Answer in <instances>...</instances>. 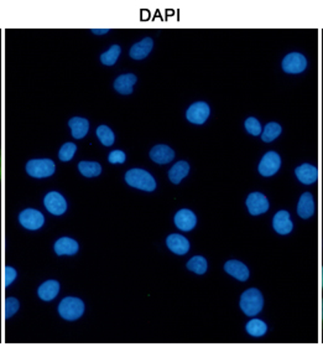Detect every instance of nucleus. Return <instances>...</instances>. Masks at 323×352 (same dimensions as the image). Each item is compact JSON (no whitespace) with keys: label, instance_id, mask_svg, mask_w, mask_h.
<instances>
[{"label":"nucleus","instance_id":"9d476101","mask_svg":"<svg viewBox=\"0 0 323 352\" xmlns=\"http://www.w3.org/2000/svg\"><path fill=\"white\" fill-rule=\"evenodd\" d=\"M44 205L50 214L61 216L67 210V201L58 191H52L45 196Z\"/></svg>","mask_w":323,"mask_h":352},{"label":"nucleus","instance_id":"f8f14e48","mask_svg":"<svg viewBox=\"0 0 323 352\" xmlns=\"http://www.w3.org/2000/svg\"><path fill=\"white\" fill-rule=\"evenodd\" d=\"M175 226L184 232H190L197 225V216L193 211L189 208L178 210L174 217Z\"/></svg>","mask_w":323,"mask_h":352},{"label":"nucleus","instance_id":"aec40b11","mask_svg":"<svg viewBox=\"0 0 323 352\" xmlns=\"http://www.w3.org/2000/svg\"><path fill=\"white\" fill-rule=\"evenodd\" d=\"M154 47V40L152 38H144L139 43L134 44L129 51V55L133 60H144L149 56Z\"/></svg>","mask_w":323,"mask_h":352},{"label":"nucleus","instance_id":"393cba45","mask_svg":"<svg viewBox=\"0 0 323 352\" xmlns=\"http://www.w3.org/2000/svg\"><path fill=\"white\" fill-rule=\"evenodd\" d=\"M281 133H283V126H280L279 123L269 122L264 126V131L261 133V140L264 143H272L274 140L279 138Z\"/></svg>","mask_w":323,"mask_h":352},{"label":"nucleus","instance_id":"423d86ee","mask_svg":"<svg viewBox=\"0 0 323 352\" xmlns=\"http://www.w3.org/2000/svg\"><path fill=\"white\" fill-rule=\"evenodd\" d=\"M281 69L289 75L302 74L304 69H307V58L300 52H290L284 57L281 63Z\"/></svg>","mask_w":323,"mask_h":352},{"label":"nucleus","instance_id":"bb28decb","mask_svg":"<svg viewBox=\"0 0 323 352\" xmlns=\"http://www.w3.org/2000/svg\"><path fill=\"white\" fill-rule=\"evenodd\" d=\"M78 170L86 177H95L101 175V165L95 162H81L78 164Z\"/></svg>","mask_w":323,"mask_h":352},{"label":"nucleus","instance_id":"f257e3e1","mask_svg":"<svg viewBox=\"0 0 323 352\" xmlns=\"http://www.w3.org/2000/svg\"><path fill=\"white\" fill-rule=\"evenodd\" d=\"M264 296L258 288H249L241 293L239 308L247 316L254 318L259 315L264 309Z\"/></svg>","mask_w":323,"mask_h":352},{"label":"nucleus","instance_id":"c756f323","mask_svg":"<svg viewBox=\"0 0 323 352\" xmlns=\"http://www.w3.org/2000/svg\"><path fill=\"white\" fill-rule=\"evenodd\" d=\"M244 128L253 137L261 135V133H263V128H261L259 120L255 118V117H248L246 122H244Z\"/></svg>","mask_w":323,"mask_h":352},{"label":"nucleus","instance_id":"2eb2a0df","mask_svg":"<svg viewBox=\"0 0 323 352\" xmlns=\"http://www.w3.org/2000/svg\"><path fill=\"white\" fill-rule=\"evenodd\" d=\"M295 175L298 182L304 185H313L318 182V169L316 165L304 163L295 169Z\"/></svg>","mask_w":323,"mask_h":352},{"label":"nucleus","instance_id":"4c0bfd02","mask_svg":"<svg viewBox=\"0 0 323 352\" xmlns=\"http://www.w3.org/2000/svg\"><path fill=\"white\" fill-rule=\"evenodd\" d=\"M0 180H1V168H0Z\"/></svg>","mask_w":323,"mask_h":352},{"label":"nucleus","instance_id":"f704fd0d","mask_svg":"<svg viewBox=\"0 0 323 352\" xmlns=\"http://www.w3.org/2000/svg\"><path fill=\"white\" fill-rule=\"evenodd\" d=\"M92 32H95V34H98V35H103V34H107V32H110V30H109V29H99V30H98V29H93Z\"/></svg>","mask_w":323,"mask_h":352},{"label":"nucleus","instance_id":"e433bc0d","mask_svg":"<svg viewBox=\"0 0 323 352\" xmlns=\"http://www.w3.org/2000/svg\"><path fill=\"white\" fill-rule=\"evenodd\" d=\"M321 289L323 292V265L322 268H321Z\"/></svg>","mask_w":323,"mask_h":352},{"label":"nucleus","instance_id":"f03ea898","mask_svg":"<svg viewBox=\"0 0 323 352\" xmlns=\"http://www.w3.org/2000/svg\"><path fill=\"white\" fill-rule=\"evenodd\" d=\"M125 182L129 186H132L134 189L143 190L152 192L156 189V180L154 179V176L144 169H130L125 173Z\"/></svg>","mask_w":323,"mask_h":352},{"label":"nucleus","instance_id":"6e6552de","mask_svg":"<svg viewBox=\"0 0 323 352\" xmlns=\"http://www.w3.org/2000/svg\"><path fill=\"white\" fill-rule=\"evenodd\" d=\"M246 205H247L248 212L252 216H260V214H266L270 208V204H269L267 197L259 191L250 192L248 195L247 200H246Z\"/></svg>","mask_w":323,"mask_h":352},{"label":"nucleus","instance_id":"b1692460","mask_svg":"<svg viewBox=\"0 0 323 352\" xmlns=\"http://www.w3.org/2000/svg\"><path fill=\"white\" fill-rule=\"evenodd\" d=\"M246 331L252 338H263L267 333V325H266L265 321L254 318L246 324Z\"/></svg>","mask_w":323,"mask_h":352},{"label":"nucleus","instance_id":"7ed1b4c3","mask_svg":"<svg viewBox=\"0 0 323 352\" xmlns=\"http://www.w3.org/2000/svg\"><path fill=\"white\" fill-rule=\"evenodd\" d=\"M58 313L64 320H77L84 313V302L80 298L67 296L58 305Z\"/></svg>","mask_w":323,"mask_h":352},{"label":"nucleus","instance_id":"72a5a7b5","mask_svg":"<svg viewBox=\"0 0 323 352\" xmlns=\"http://www.w3.org/2000/svg\"><path fill=\"white\" fill-rule=\"evenodd\" d=\"M4 282H5V287H10L12 284H13L14 280H15V278L18 276V273L15 271V268L13 267H10V265H8L5 267V270H4Z\"/></svg>","mask_w":323,"mask_h":352},{"label":"nucleus","instance_id":"dca6fc26","mask_svg":"<svg viewBox=\"0 0 323 352\" xmlns=\"http://www.w3.org/2000/svg\"><path fill=\"white\" fill-rule=\"evenodd\" d=\"M166 245L167 248L175 253L176 256H184L190 251V241L186 239L182 234L178 233H171L166 239Z\"/></svg>","mask_w":323,"mask_h":352},{"label":"nucleus","instance_id":"1a4fd4ad","mask_svg":"<svg viewBox=\"0 0 323 352\" xmlns=\"http://www.w3.org/2000/svg\"><path fill=\"white\" fill-rule=\"evenodd\" d=\"M19 221L20 225L26 230L36 231L44 226L45 217L44 214L35 208H26L19 214Z\"/></svg>","mask_w":323,"mask_h":352},{"label":"nucleus","instance_id":"7c9ffc66","mask_svg":"<svg viewBox=\"0 0 323 352\" xmlns=\"http://www.w3.org/2000/svg\"><path fill=\"white\" fill-rule=\"evenodd\" d=\"M77 151V145L75 143H66L61 146L58 157L61 162H70L75 157Z\"/></svg>","mask_w":323,"mask_h":352},{"label":"nucleus","instance_id":"20e7f679","mask_svg":"<svg viewBox=\"0 0 323 352\" xmlns=\"http://www.w3.org/2000/svg\"><path fill=\"white\" fill-rule=\"evenodd\" d=\"M56 165L51 159H32L26 164V173L32 177L44 179L53 175Z\"/></svg>","mask_w":323,"mask_h":352},{"label":"nucleus","instance_id":"c85d7f7f","mask_svg":"<svg viewBox=\"0 0 323 352\" xmlns=\"http://www.w3.org/2000/svg\"><path fill=\"white\" fill-rule=\"evenodd\" d=\"M97 137L104 146H110L115 143V137L113 131L107 126H99L97 128Z\"/></svg>","mask_w":323,"mask_h":352},{"label":"nucleus","instance_id":"a211bd4d","mask_svg":"<svg viewBox=\"0 0 323 352\" xmlns=\"http://www.w3.org/2000/svg\"><path fill=\"white\" fill-rule=\"evenodd\" d=\"M138 81V77L134 74H125V75L117 77L115 81V89L121 95L129 96L133 94L134 85Z\"/></svg>","mask_w":323,"mask_h":352},{"label":"nucleus","instance_id":"5701e85b","mask_svg":"<svg viewBox=\"0 0 323 352\" xmlns=\"http://www.w3.org/2000/svg\"><path fill=\"white\" fill-rule=\"evenodd\" d=\"M189 173H190V164L184 160H180L172 166L171 169L169 170V179L172 184L178 185L186 176L189 175Z\"/></svg>","mask_w":323,"mask_h":352},{"label":"nucleus","instance_id":"4468645a","mask_svg":"<svg viewBox=\"0 0 323 352\" xmlns=\"http://www.w3.org/2000/svg\"><path fill=\"white\" fill-rule=\"evenodd\" d=\"M298 214L302 220H309L316 214V201L309 191L300 196L298 202Z\"/></svg>","mask_w":323,"mask_h":352},{"label":"nucleus","instance_id":"4be33fe9","mask_svg":"<svg viewBox=\"0 0 323 352\" xmlns=\"http://www.w3.org/2000/svg\"><path fill=\"white\" fill-rule=\"evenodd\" d=\"M69 126L75 139H82L87 135L89 131V120L83 117H73L69 122Z\"/></svg>","mask_w":323,"mask_h":352},{"label":"nucleus","instance_id":"6ab92c4d","mask_svg":"<svg viewBox=\"0 0 323 352\" xmlns=\"http://www.w3.org/2000/svg\"><path fill=\"white\" fill-rule=\"evenodd\" d=\"M78 248L80 245L77 241L70 237H61L53 245V250L58 256H75L78 252Z\"/></svg>","mask_w":323,"mask_h":352},{"label":"nucleus","instance_id":"c9c22d12","mask_svg":"<svg viewBox=\"0 0 323 352\" xmlns=\"http://www.w3.org/2000/svg\"><path fill=\"white\" fill-rule=\"evenodd\" d=\"M321 321H322V329H323V298H322V302H321Z\"/></svg>","mask_w":323,"mask_h":352},{"label":"nucleus","instance_id":"a878e982","mask_svg":"<svg viewBox=\"0 0 323 352\" xmlns=\"http://www.w3.org/2000/svg\"><path fill=\"white\" fill-rule=\"evenodd\" d=\"M186 268L190 272H193L197 276H203L208 270V262L203 256H195L187 262Z\"/></svg>","mask_w":323,"mask_h":352},{"label":"nucleus","instance_id":"2f4dec72","mask_svg":"<svg viewBox=\"0 0 323 352\" xmlns=\"http://www.w3.org/2000/svg\"><path fill=\"white\" fill-rule=\"evenodd\" d=\"M20 302L16 298H7L5 299V319H10L12 316L16 314V311L19 310Z\"/></svg>","mask_w":323,"mask_h":352},{"label":"nucleus","instance_id":"f3484780","mask_svg":"<svg viewBox=\"0 0 323 352\" xmlns=\"http://www.w3.org/2000/svg\"><path fill=\"white\" fill-rule=\"evenodd\" d=\"M150 159L154 163L165 165V164L171 163L172 160L175 159V151L169 145H155L150 151Z\"/></svg>","mask_w":323,"mask_h":352},{"label":"nucleus","instance_id":"cd10ccee","mask_svg":"<svg viewBox=\"0 0 323 352\" xmlns=\"http://www.w3.org/2000/svg\"><path fill=\"white\" fill-rule=\"evenodd\" d=\"M121 47L119 45H113L109 50L101 55V63L106 66H113L121 56Z\"/></svg>","mask_w":323,"mask_h":352},{"label":"nucleus","instance_id":"9b49d317","mask_svg":"<svg viewBox=\"0 0 323 352\" xmlns=\"http://www.w3.org/2000/svg\"><path fill=\"white\" fill-rule=\"evenodd\" d=\"M223 268L227 274L239 282H247L250 277V271H249L247 264L243 263L238 259H229L224 263Z\"/></svg>","mask_w":323,"mask_h":352},{"label":"nucleus","instance_id":"39448f33","mask_svg":"<svg viewBox=\"0 0 323 352\" xmlns=\"http://www.w3.org/2000/svg\"><path fill=\"white\" fill-rule=\"evenodd\" d=\"M281 168V157L276 151H270L265 153L259 165H258V171L263 177H272L275 175Z\"/></svg>","mask_w":323,"mask_h":352},{"label":"nucleus","instance_id":"473e14b6","mask_svg":"<svg viewBox=\"0 0 323 352\" xmlns=\"http://www.w3.org/2000/svg\"><path fill=\"white\" fill-rule=\"evenodd\" d=\"M127 160L125 153L121 151H113L108 155V162L110 164H123Z\"/></svg>","mask_w":323,"mask_h":352},{"label":"nucleus","instance_id":"ddd939ff","mask_svg":"<svg viewBox=\"0 0 323 352\" xmlns=\"http://www.w3.org/2000/svg\"><path fill=\"white\" fill-rule=\"evenodd\" d=\"M273 228L280 236H287L294 230V222L290 217V212L286 210L278 211L273 219Z\"/></svg>","mask_w":323,"mask_h":352},{"label":"nucleus","instance_id":"412c9836","mask_svg":"<svg viewBox=\"0 0 323 352\" xmlns=\"http://www.w3.org/2000/svg\"><path fill=\"white\" fill-rule=\"evenodd\" d=\"M60 293V283L58 280H47L40 285L38 290V296L44 302L53 300Z\"/></svg>","mask_w":323,"mask_h":352},{"label":"nucleus","instance_id":"0eeeda50","mask_svg":"<svg viewBox=\"0 0 323 352\" xmlns=\"http://www.w3.org/2000/svg\"><path fill=\"white\" fill-rule=\"evenodd\" d=\"M209 116H211V107L207 102H195L186 111V120L197 126L204 124L208 120Z\"/></svg>","mask_w":323,"mask_h":352}]
</instances>
